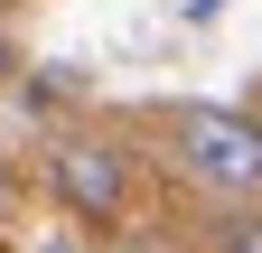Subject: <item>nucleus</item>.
<instances>
[{
    "instance_id": "nucleus-1",
    "label": "nucleus",
    "mask_w": 262,
    "mask_h": 253,
    "mask_svg": "<svg viewBox=\"0 0 262 253\" xmlns=\"http://www.w3.org/2000/svg\"><path fill=\"white\" fill-rule=\"evenodd\" d=\"M169 160L206 187V197H262V122L225 103H187L169 122Z\"/></svg>"
},
{
    "instance_id": "nucleus-2",
    "label": "nucleus",
    "mask_w": 262,
    "mask_h": 253,
    "mask_svg": "<svg viewBox=\"0 0 262 253\" xmlns=\"http://www.w3.org/2000/svg\"><path fill=\"white\" fill-rule=\"evenodd\" d=\"M47 187H56V206L75 216V225H122V206H131V150L122 141H56Z\"/></svg>"
},
{
    "instance_id": "nucleus-3",
    "label": "nucleus",
    "mask_w": 262,
    "mask_h": 253,
    "mask_svg": "<svg viewBox=\"0 0 262 253\" xmlns=\"http://www.w3.org/2000/svg\"><path fill=\"white\" fill-rule=\"evenodd\" d=\"M215 253H262V216H253V197H215Z\"/></svg>"
},
{
    "instance_id": "nucleus-4",
    "label": "nucleus",
    "mask_w": 262,
    "mask_h": 253,
    "mask_svg": "<svg viewBox=\"0 0 262 253\" xmlns=\"http://www.w3.org/2000/svg\"><path fill=\"white\" fill-rule=\"evenodd\" d=\"M19 206V160H0V216Z\"/></svg>"
},
{
    "instance_id": "nucleus-5",
    "label": "nucleus",
    "mask_w": 262,
    "mask_h": 253,
    "mask_svg": "<svg viewBox=\"0 0 262 253\" xmlns=\"http://www.w3.org/2000/svg\"><path fill=\"white\" fill-rule=\"evenodd\" d=\"M10 75H19V47H10V38H0V85H10Z\"/></svg>"
},
{
    "instance_id": "nucleus-6",
    "label": "nucleus",
    "mask_w": 262,
    "mask_h": 253,
    "mask_svg": "<svg viewBox=\"0 0 262 253\" xmlns=\"http://www.w3.org/2000/svg\"><path fill=\"white\" fill-rule=\"evenodd\" d=\"M28 253H84V244H66V235H47V244H28Z\"/></svg>"
},
{
    "instance_id": "nucleus-7",
    "label": "nucleus",
    "mask_w": 262,
    "mask_h": 253,
    "mask_svg": "<svg viewBox=\"0 0 262 253\" xmlns=\"http://www.w3.org/2000/svg\"><path fill=\"white\" fill-rule=\"evenodd\" d=\"M113 253H178V244H113Z\"/></svg>"
}]
</instances>
